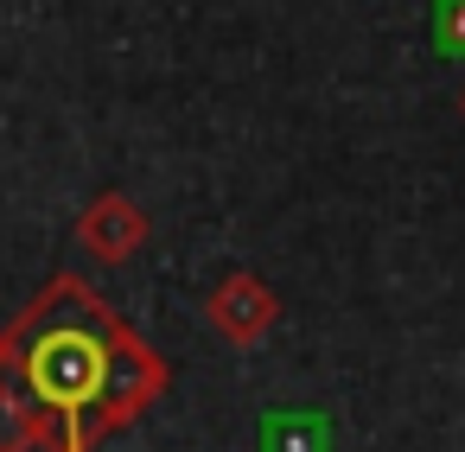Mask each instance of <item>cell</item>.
Wrapping results in <instances>:
<instances>
[{"mask_svg": "<svg viewBox=\"0 0 465 452\" xmlns=\"http://www.w3.org/2000/svg\"><path fill=\"white\" fill-rule=\"evenodd\" d=\"M77 306H84V325H45V312H52V287H45L33 300L39 338H26V319L7 325L20 395L33 414V446H45V452H90L84 420L96 414V401L109 388V319L115 312L90 287H77Z\"/></svg>", "mask_w": 465, "mask_h": 452, "instance_id": "cell-1", "label": "cell"}, {"mask_svg": "<svg viewBox=\"0 0 465 452\" xmlns=\"http://www.w3.org/2000/svg\"><path fill=\"white\" fill-rule=\"evenodd\" d=\"M204 319H211L230 344H255V338L281 319V300H274L268 280H255V274H230V280H217V293L204 300Z\"/></svg>", "mask_w": 465, "mask_h": 452, "instance_id": "cell-3", "label": "cell"}, {"mask_svg": "<svg viewBox=\"0 0 465 452\" xmlns=\"http://www.w3.org/2000/svg\"><path fill=\"white\" fill-rule=\"evenodd\" d=\"M77 242H84L96 261H128V255H141V242H147V217H141L134 198L103 192V198L77 217Z\"/></svg>", "mask_w": 465, "mask_h": 452, "instance_id": "cell-4", "label": "cell"}, {"mask_svg": "<svg viewBox=\"0 0 465 452\" xmlns=\"http://www.w3.org/2000/svg\"><path fill=\"white\" fill-rule=\"evenodd\" d=\"M427 33H433V52L440 58H465V0H433Z\"/></svg>", "mask_w": 465, "mask_h": 452, "instance_id": "cell-7", "label": "cell"}, {"mask_svg": "<svg viewBox=\"0 0 465 452\" xmlns=\"http://www.w3.org/2000/svg\"><path fill=\"white\" fill-rule=\"evenodd\" d=\"M459 109H465V96H459Z\"/></svg>", "mask_w": 465, "mask_h": 452, "instance_id": "cell-8", "label": "cell"}, {"mask_svg": "<svg viewBox=\"0 0 465 452\" xmlns=\"http://www.w3.org/2000/svg\"><path fill=\"white\" fill-rule=\"evenodd\" d=\"M160 388H166V363L153 357V344H147L134 325L109 319V388H103L96 414L84 420V439L134 427V420H141V408H147Z\"/></svg>", "mask_w": 465, "mask_h": 452, "instance_id": "cell-2", "label": "cell"}, {"mask_svg": "<svg viewBox=\"0 0 465 452\" xmlns=\"http://www.w3.org/2000/svg\"><path fill=\"white\" fill-rule=\"evenodd\" d=\"M26 446H33V414L14 369V331H0V452H26Z\"/></svg>", "mask_w": 465, "mask_h": 452, "instance_id": "cell-6", "label": "cell"}, {"mask_svg": "<svg viewBox=\"0 0 465 452\" xmlns=\"http://www.w3.org/2000/svg\"><path fill=\"white\" fill-rule=\"evenodd\" d=\"M262 452H331V420L312 408H281L262 420Z\"/></svg>", "mask_w": 465, "mask_h": 452, "instance_id": "cell-5", "label": "cell"}]
</instances>
